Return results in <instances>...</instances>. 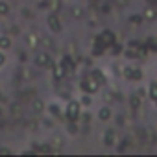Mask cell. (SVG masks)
<instances>
[{
    "mask_svg": "<svg viewBox=\"0 0 157 157\" xmlns=\"http://www.w3.org/2000/svg\"><path fill=\"white\" fill-rule=\"evenodd\" d=\"M80 115H82V105H80V102L70 100L68 105H67V118H68V120H78V118H80Z\"/></svg>",
    "mask_w": 157,
    "mask_h": 157,
    "instance_id": "obj_1",
    "label": "cell"
},
{
    "mask_svg": "<svg viewBox=\"0 0 157 157\" xmlns=\"http://www.w3.org/2000/svg\"><path fill=\"white\" fill-rule=\"evenodd\" d=\"M82 89H83L85 93L93 94V93H96V91L100 89V83H98L96 80H93V78H87V80L82 82Z\"/></svg>",
    "mask_w": 157,
    "mask_h": 157,
    "instance_id": "obj_2",
    "label": "cell"
},
{
    "mask_svg": "<svg viewBox=\"0 0 157 157\" xmlns=\"http://www.w3.org/2000/svg\"><path fill=\"white\" fill-rule=\"evenodd\" d=\"M35 65H37V67H41V68H44V67L52 65L50 54H48V52H41V54H37V57H35Z\"/></svg>",
    "mask_w": 157,
    "mask_h": 157,
    "instance_id": "obj_3",
    "label": "cell"
},
{
    "mask_svg": "<svg viewBox=\"0 0 157 157\" xmlns=\"http://www.w3.org/2000/svg\"><path fill=\"white\" fill-rule=\"evenodd\" d=\"M46 22H48V28H50L52 32H56V33L61 32V22H59V17H57L56 13L48 15V21H46Z\"/></svg>",
    "mask_w": 157,
    "mask_h": 157,
    "instance_id": "obj_4",
    "label": "cell"
},
{
    "mask_svg": "<svg viewBox=\"0 0 157 157\" xmlns=\"http://www.w3.org/2000/svg\"><path fill=\"white\" fill-rule=\"evenodd\" d=\"M98 39L104 43V46H111V44L115 43V39H117V37H115V33H113V32H109V30H104V32H102V35H100Z\"/></svg>",
    "mask_w": 157,
    "mask_h": 157,
    "instance_id": "obj_5",
    "label": "cell"
},
{
    "mask_svg": "<svg viewBox=\"0 0 157 157\" xmlns=\"http://www.w3.org/2000/svg\"><path fill=\"white\" fill-rule=\"evenodd\" d=\"M142 19H146V21H155V19H157V10H155V8H146V10L142 11Z\"/></svg>",
    "mask_w": 157,
    "mask_h": 157,
    "instance_id": "obj_6",
    "label": "cell"
},
{
    "mask_svg": "<svg viewBox=\"0 0 157 157\" xmlns=\"http://www.w3.org/2000/svg\"><path fill=\"white\" fill-rule=\"evenodd\" d=\"M65 74H67V70H65V67L63 65H57V67H54V78L57 82H61L63 78H65Z\"/></svg>",
    "mask_w": 157,
    "mask_h": 157,
    "instance_id": "obj_7",
    "label": "cell"
},
{
    "mask_svg": "<svg viewBox=\"0 0 157 157\" xmlns=\"http://www.w3.org/2000/svg\"><path fill=\"white\" fill-rule=\"evenodd\" d=\"M104 142H105L107 146H113V144H115V133H113V129H107V131H105Z\"/></svg>",
    "mask_w": 157,
    "mask_h": 157,
    "instance_id": "obj_8",
    "label": "cell"
},
{
    "mask_svg": "<svg viewBox=\"0 0 157 157\" xmlns=\"http://www.w3.org/2000/svg\"><path fill=\"white\" fill-rule=\"evenodd\" d=\"M98 118H100V120H109V118H111V109H109V107H102V109L98 111Z\"/></svg>",
    "mask_w": 157,
    "mask_h": 157,
    "instance_id": "obj_9",
    "label": "cell"
},
{
    "mask_svg": "<svg viewBox=\"0 0 157 157\" xmlns=\"http://www.w3.org/2000/svg\"><path fill=\"white\" fill-rule=\"evenodd\" d=\"M91 78H93V80H96L98 83H105V76H104L100 70H93V72H91Z\"/></svg>",
    "mask_w": 157,
    "mask_h": 157,
    "instance_id": "obj_10",
    "label": "cell"
},
{
    "mask_svg": "<svg viewBox=\"0 0 157 157\" xmlns=\"http://www.w3.org/2000/svg\"><path fill=\"white\" fill-rule=\"evenodd\" d=\"M10 46H11V39H10L8 35H2V37H0V48L6 50V48H10Z\"/></svg>",
    "mask_w": 157,
    "mask_h": 157,
    "instance_id": "obj_11",
    "label": "cell"
},
{
    "mask_svg": "<svg viewBox=\"0 0 157 157\" xmlns=\"http://www.w3.org/2000/svg\"><path fill=\"white\" fill-rule=\"evenodd\" d=\"M61 65L65 67V70H72V68H74V63H72V59H70L68 56H65V57H63Z\"/></svg>",
    "mask_w": 157,
    "mask_h": 157,
    "instance_id": "obj_12",
    "label": "cell"
},
{
    "mask_svg": "<svg viewBox=\"0 0 157 157\" xmlns=\"http://www.w3.org/2000/svg\"><path fill=\"white\" fill-rule=\"evenodd\" d=\"M8 13H10V6H8V2L0 0V17H4V15H8Z\"/></svg>",
    "mask_w": 157,
    "mask_h": 157,
    "instance_id": "obj_13",
    "label": "cell"
},
{
    "mask_svg": "<svg viewBox=\"0 0 157 157\" xmlns=\"http://www.w3.org/2000/svg\"><path fill=\"white\" fill-rule=\"evenodd\" d=\"M142 21H144V19H142V15H131V17H129V22H131V24H135V26H140V24H142Z\"/></svg>",
    "mask_w": 157,
    "mask_h": 157,
    "instance_id": "obj_14",
    "label": "cell"
},
{
    "mask_svg": "<svg viewBox=\"0 0 157 157\" xmlns=\"http://www.w3.org/2000/svg\"><path fill=\"white\" fill-rule=\"evenodd\" d=\"M72 15H74V19H82L83 17V8H80V6L72 8Z\"/></svg>",
    "mask_w": 157,
    "mask_h": 157,
    "instance_id": "obj_15",
    "label": "cell"
},
{
    "mask_svg": "<svg viewBox=\"0 0 157 157\" xmlns=\"http://www.w3.org/2000/svg\"><path fill=\"white\" fill-rule=\"evenodd\" d=\"M148 93H150V98L151 100H157V83H151L150 89H148Z\"/></svg>",
    "mask_w": 157,
    "mask_h": 157,
    "instance_id": "obj_16",
    "label": "cell"
},
{
    "mask_svg": "<svg viewBox=\"0 0 157 157\" xmlns=\"http://www.w3.org/2000/svg\"><path fill=\"white\" fill-rule=\"evenodd\" d=\"M28 44H30V46H37V44H39V39H37L35 33H30V35H28Z\"/></svg>",
    "mask_w": 157,
    "mask_h": 157,
    "instance_id": "obj_17",
    "label": "cell"
},
{
    "mask_svg": "<svg viewBox=\"0 0 157 157\" xmlns=\"http://www.w3.org/2000/svg\"><path fill=\"white\" fill-rule=\"evenodd\" d=\"M129 105H131V109H139V105H140V100H139V96H131V100H129Z\"/></svg>",
    "mask_w": 157,
    "mask_h": 157,
    "instance_id": "obj_18",
    "label": "cell"
},
{
    "mask_svg": "<svg viewBox=\"0 0 157 157\" xmlns=\"http://www.w3.org/2000/svg\"><path fill=\"white\" fill-rule=\"evenodd\" d=\"M126 57H129V59H137V57H139V52L133 50V48H129V50H126Z\"/></svg>",
    "mask_w": 157,
    "mask_h": 157,
    "instance_id": "obj_19",
    "label": "cell"
},
{
    "mask_svg": "<svg viewBox=\"0 0 157 157\" xmlns=\"http://www.w3.org/2000/svg\"><path fill=\"white\" fill-rule=\"evenodd\" d=\"M124 78L126 80H131L133 78V68L131 67H124Z\"/></svg>",
    "mask_w": 157,
    "mask_h": 157,
    "instance_id": "obj_20",
    "label": "cell"
},
{
    "mask_svg": "<svg viewBox=\"0 0 157 157\" xmlns=\"http://www.w3.org/2000/svg\"><path fill=\"white\" fill-rule=\"evenodd\" d=\"M33 109H35L37 113H41V111L44 109V104H43L41 100H35V102H33Z\"/></svg>",
    "mask_w": 157,
    "mask_h": 157,
    "instance_id": "obj_21",
    "label": "cell"
},
{
    "mask_svg": "<svg viewBox=\"0 0 157 157\" xmlns=\"http://www.w3.org/2000/svg\"><path fill=\"white\" fill-rule=\"evenodd\" d=\"M48 109H50V113H52L54 117H59V115H61V111H59V107H57V105H50Z\"/></svg>",
    "mask_w": 157,
    "mask_h": 157,
    "instance_id": "obj_22",
    "label": "cell"
},
{
    "mask_svg": "<svg viewBox=\"0 0 157 157\" xmlns=\"http://www.w3.org/2000/svg\"><path fill=\"white\" fill-rule=\"evenodd\" d=\"M111 46H113V56H120V52H122V46H120V44H118V46H117V44H115V43H113V44H111Z\"/></svg>",
    "mask_w": 157,
    "mask_h": 157,
    "instance_id": "obj_23",
    "label": "cell"
},
{
    "mask_svg": "<svg viewBox=\"0 0 157 157\" xmlns=\"http://www.w3.org/2000/svg\"><path fill=\"white\" fill-rule=\"evenodd\" d=\"M91 102H93V100H91V96H89V93H85V96L82 98V104H83V105H91Z\"/></svg>",
    "mask_w": 157,
    "mask_h": 157,
    "instance_id": "obj_24",
    "label": "cell"
},
{
    "mask_svg": "<svg viewBox=\"0 0 157 157\" xmlns=\"http://www.w3.org/2000/svg\"><path fill=\"white\" fill-rule=\"evenodd\" d=\"M140 78H142V72L139 68H133V78L131 80H140Z\"/></svg>",
    "mask_w": 157,
    "mask_h": 157,
    "instance_id": "obj_25",
    "label": "cell"
},
{
    "mask_svg": "<svg viewBox=\"0 0 157 157\" xmlns=\"http://www.w3.org/2000/svg\"><path fill=\"white\" fill-rule=\"evenodd\" d=\"M4 63H6V56H4V54H0V67H2Z\"/></svg>",
    "mask_w": 157,
    "mask_h": 157,
    "instance_id": "obj_26",
    "label": "cell"
},
{
    "mask_svg": "<svg viewBox=\"0 0 157 157\" xmlns=\"http://www.w3.org/2000/svg\"><path fill=\"white\" fill-rule=\"evenodd\" d=\"M54 144H56V146H61V137H56V139H54Z\"/></svg>",
    "mask_w": 157,
    "mask_h": 157,
    "instance_id": "obj_27",
    "label": "cell"
},
{
    "mask_svg": "<svg viewBox=\"0 0 157 157\" xmlns=\"http://www.w3.org/2000/svg\"><path fill=\"white\" fill-rule=\"evenodd\" d=\"M117 2H118V6H126V4H128V0H117Z\"/></svg>",
    "mask_w": 157,
    "mask_h": 157,
    "instance_id": "obj_28",
    "label": "cell"
},
{
    "mask_svg": "<svg viewBox=\"0 0 157 157\" xmlns=\"http://www.w3.org/2000/svg\"><path fill=\"white\" fill-rule=\"evenodd\" d=\"M87 2H89V4H96V2H98V0H87Z\"/></svg>",
    "mask_w": 157,
    "mask_h": 157,
    "instance_id": "obj_29",
    "label": "cell"
},
{
    "mask_svg": "<svg viewBox=\"0 0 157 157\" xmlns=\"http://www.w3.org/2000/svg\"><path fill=\"white\" fill-rule=\"evenodd\" d=\"M0 117H2V107H0Z\"/></svg>",
    "mask_w": 157,
    "mask_h": 157,
    "instance_id": "obj_30",
    "label": "cell"
},
{
    "mask_svg": "<svg viewBox=\"0 0 157 157\" xmlns=\"http://www.w3.org/2000/svg\"><path fill=\"white\" fill-rule=\"evenodd\" d=\"M44 2H52V0H44Z\"/></svg>",
    "mask_w": 157,
    "mask_h": 157,
    "instance_id": "obj_31",
    "label": "cell"
},
{
    "mask_svg": "<svg viewBox=\"0 0 157 157\" xmlns=\"http://www.w3.org/2000/svg\"><path fill=\"white\" fill-rule=\"evenodd\" d=\"M153 102H155V105H157V100H153Z\"/></svg>",
    "mask_w": 157,
    "mask_h": 157,
    "instance_id": "obj_32",
    "label": "cell"
}]
</instances>
